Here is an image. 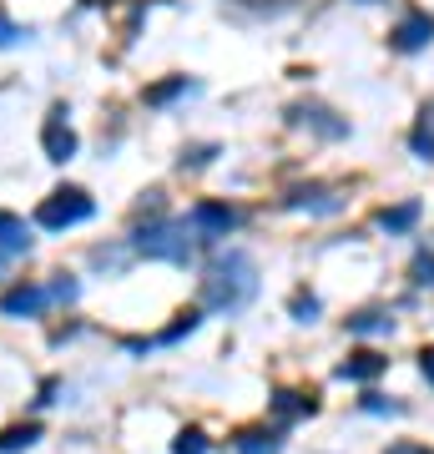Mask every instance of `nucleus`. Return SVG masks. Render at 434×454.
<instances>
[{"label":"nucleus","instance_id":"f257e3e1","mask_svg":"<svg viewBox=\"0 0 434 454\" xmlns=\"http://www.w3.org/2000/svg\"><path fill=\"white\" fill-rule=\"evenodd\" d=\"M257 298V262L242 253V247H227L217 253L202 278V309L217 313H242Z\"/></svg>","mask_w":434,"mask_h":454},{"label":"nucleus","instance_id":"f03ea898","mask_svg":"<svg viewBox=\"0 0 434 454\" xmlns=\"http://www.w3.org/2000/svg\"><path fill=\"white\" fill-rule=\"evenodd\" d=\"M131 253L146 262H178V268H187L197 253V232L187 223H167V217H157V223H146L131 232Z\"/></svg>","mask_w":434,"mask_h":454},{"label":"nucleus","instance_id":"7ed1b4c3","mask_svg":"<svg viewBox=\"0 0 434 454\" xmlns=\"http://www.w3.org/2000/svg\"><path fill=\"white\" fill-rule=\"evenodd\" d=\"M91 217H97V202H91L86 187H56L51 197L36 202V227L41 232H71V227L91 223Z\"/></svg>","mask_w":434,"mask_h":454},{"label":"nucleus","instance_id":"20e7f679","mask_svg":"<svg viewBox=\"0 0 434 454\" xmlns=\"http://www.w3.org/2000/svg\"><path fill=\"white\" fill-rule=\"evenodd\" d=\"M41 152H46V162H56V167H66L81 152L76 127H71V112H66L61 101H56V106L46 112V121H41Z\"/></svg>","mask_w":434,"mask_h":454},{"label":"nucleus","instance_id":"39448f33","mask_svg":"<svg viewBox=\"0 0 434 454\" xmlns=\"http://www.w3.org/2000/svg\"><path fill=\"white\" fill-rule=\"evenodd\" d=\"M182 223L197 232V243H217V238H227V232L242 223V212L227 207V202H212V197H208V202H197V207L182 217Z\"/></svg>","mask_w":434,"mask_h":454},{"label":"nucleus","instance_id":"423d86ee","mask_svg":"<svg viewBox=\"0 0 434 454\" xmlns=\"http://www.w3.org/2000/svg\"><path fill=\"white\" fill-rule=\"evenodd\" d=\"M46 309H56L46 283H16V288L0 293V313L5 318H41Z\"/></svg>","mask_w":434,"mask_h":454},{"label":"nucleus","instance_id":"0eeeda50","mask_svg":"<svg viewBox=\"0 0 434 454\" xmlns=\"http://www.w3.org/2000/svg\"><path fill=\"white\" fill-rule=\"evenodd\" d=\"M36 247V238H31V223H26V217H20V212H5L0 207V258H26V253H31Z\"/></svg>","mask_w":434,"mask_h":454},{"label":"nucleus","instance_id":"6e6552de","mask_svg":"<svg viewBox=\"0 0 434 454\" xmlns=\"http://www.w3.org/2000/svg\"><path fill=\"white\" fill-rule=\"evenodd\" d=\"M434 41V16H424V11H414V16H404L399 26H394V35H389V46L404 51V56H414V51H424Z\"/></svg>","mask_w":434,"mask_h":454},{"label":"nucleus","instance_id":"1a4fd4ad","mask_svg":"<svg viewBox=\"0 0 434 454\" xmlns=\"http://www.w3.org/2000/svg\"><path fill=\"white\" fill-rule=\"evenodd\" d=\"M197 324H202V309H187V313H178V324L162 328L152 343H146V339H127V354H142V348H172V343H182L187 333H197Z\"/></svg>","mask_w":434,"mask_h":454},{"label":"nucleus","instance_id":"9d476101","mask_svg":"<svg viewBox=\"0 0 434 454\" xmlns=\"http://www.w3.org/2000/svg\"><path fill=\"white\" fill-rule=\"evenodd\" d=\"M283 450V424H257V429H238L233 434V454H278Z\"/></svg>","mask_w":434,"mask_h":454},{"label":"nucleus","instance_id":"9b49d317","mask_svg":"<svg viewBox=\"0 0 434 454\" xmlns=\"http://www.w3.org/2000/svg\"><path fill=\"white\" fill-rule=\"evenodd\" d=\"M384 364H389V358H379V354L364 348V354H354V358H343V364H338V379H343V384H369V379L384 373Z\"/></svg>","mask_w":434,"mask_h":454},{"label":"nucleus","instance_id":"f8f14e48","mask_svg":"<svg viewBox=\"0 0 434 454\" xmlns=\"http://www.w3.org/2000/svg\"><path fill=\"white\" fill-rule=\"evenodd\" d=\"M41 419H20V424H11L5 434H0V454H26L31 444H41Z\"/></svg>","mask_w":434,"mask_h":454},{"label":"nucleus","instance_id":"ddd939ff","mask_svg":"<svg viewBox=\"0 0 434 454\" xmlns=\"http://www.w3.org/2000/svg\"><path fill=\"white\" fill-rule=\"evenodd\" d=\"M313 409H319V399H313V394H298V389H278L273 394V414L283 424H288V419H308Z\"/></svg>","mask_w":434,"mask_h":454},{"label":"nucleus","instance_id":"4468645a","mask_svg":"<svg viewBox=\"0 0 434 454\" xmlns=\"http://www.w3.org/2000/svg\"><path fill=\"white\" fill-rule=\"evenodd\" d=\"M328 116H334V112H323V106H313V101H308V106H293L288 121H298V127H304V121H313L323 137H343V131H349V121H328Z\"/></svg>","mask_w":434,"mask_h":454},{"label":"nucleus","instance_id":"2eb2a0df","mask_svg":"<svg viewBox=\"0 0 434 454\" xmlns=\"http://www.w3.org/2000/svg\"><path fill=\"white\" fill-rule=\"evenodd\" d=\"M187 91H193V82H187V76H167V82L146 86V91H142V101H146V106H172V101H178V97H187Z\"/></svg>","mask_w":434,"mask_h":454},{"label":"nucleus","instance_id":"dca6fc26","mask_svg":"<svg viewBox=\"0 0 434 454\" xmlns=\"http://www.w3.org/2000/svg\"><path fill=\"white\" fill-rule=\"evenodd\" d=\"M414 223H419V202H399V207L379 212V227H384V232H409Z\"/></svg>","mask_w":434,"mask_h":454},{"label":"nucleus","instance_id":"f3484780","mask_svg":"<svg viewBox=\"0 0 434 454\" xmlns=\"http://www.w3.org/2000/svg\"><path fill=\"white\" fill-rule=\"evenodd\" d=\"M389 328H394L389 313H354V318H349V333H359V339H369V333H389Z\"/></svg>","mask_w":434,"mask_h":454},{"label":"nucleus","instance_id":"a211bd4d","mask_svg":"<svg viewBox=\"0 0 434 454\" xmlns=\"http://www.w3.org/2000/svg\"><path fill=\"white\" fill-rule=\"evenodd\" d=\"M409 152H414L419 162H434V127H430V112H424V121H419L414 137H409Z\"/></svg>","mask_w":434,"mask_h":454},{"label":"nucleus","instance_id":"6ab92c4d","mask_svg":"<svg viewBox=\"0 0 434 454\" xmlns=\"http://www.w3.org/2000/svg\"><path fill=\"white\" fill-rule=\"evenodd\" d=\"M46 288H51V303H56V309H61V303H76V298H81V283H76L71 273H56Z\"/></svg>","mask_w":434,"mask_h":454},{"label":"nucleus","instance_id":"aec40b11","mask_svg":"<svg viewBox=\"0 0 434 454\" xmlns=\"http://www.w3.org/2000/svg\"><path fill=\"white\" fill-rule=\"evenodd\" d=\"M31 35V26H20V20H11V11L0 5V46H20Z\"/></svg>","mask_w":434,"mask_h":454},{"label":"nucleus","instance_id":"412c9836","mask_svg":"<svg viewBox=\"0 0 434 454\" xmlns=\"http://www.w3.org/2000/svg\"><path fill=\"white\" fill-rule=\"evenodd\" d=\"M172 454H208V434H202V429H182V434L172 439Z\"/></svg>","mask_w":434,"mask_h":454},{"label":"nucleus","instance_id":"4be33fe9","mask_svg":"<svg viewBox=\"0 0 434 454\" xmlns=\"http://www.w3.org/2000/svg\"><path fill=\"white\" fill-rule=\"evenodd\" d=\"M288 313H293V324H313V318H319V298H313V293H298L288 303Z\"/></svg>","mask_w":434,"mask_h":454},{"label":"nucleus","instance_id":"5701e85b","mask_svg":"<svg viewBox=\"0 0 434 454\" xmlns=\"http://www.w3.org/2000/svg\"><path fill=\"white\" fill-rule=\"evenodd\" d=\"M364 414H399V404L384 394H364Z\"/></svg>","mask_w":434,"mask_h":454},{"label":"nucleus","instance_id":"b1692460","mask_svg":"<svg viewBox=\"0 0 434 454\" xmlns=\"http://www.w3.org/2000/svg\"><path fill=\"white\" fill-rule=\"evenodd\" d=\"M212 152H217V146H197V152H182V172H187V167H208L212 162Z\"/></svg>","mask_w":434,"mask_h":454},{"label":"nucleus","instance_id":"393cba45","mask_svg":"<svg viewBox=\"0 0 434 454\" xmlns=\"http://www.w3.org/2000/svg\"><path fill=\"white\" fill-rule=\"evenodd\" d=\"M56 394H61V379H46V384H41V394H36V414L56 404Z\"/></svg>","mask_w":434,"mask_h":454},{"label":"nucleus","instance_id":"a878e982","mask_svg":"<svg viewBox=\"0 0 434 454\" xmlns=\"http://www.w3.org/2000/svg\"><path fill=\"white\" fill-rule=\"evenodd\" d=\"M384 454H430V444H419V439H399V444H389Z\"/></svg>","mask_w":434,"mask_h":454},{"label":"nucleus","instance_id":"bb28decb","mask_svg":"<svg viewBox=\"0 0 434 454\" xmlns=\"http://www.w3.org/2000/svg\"><path fill=\"white\" fill-rule=\"evenodd\" d=\"M414 283H434V258H419L414 262Z\"/></svg>","mask_w":434,"mask_h":454},{"label":"nucleus","instance_id":"cd10ccee","mask_svg":"<svg viewBox=\"0 0 434 454\" xmlns=\"http://www.w3.org/2000/svg\"><path fill=\"white\" fill-rule=\"evenodd\" d=\"M419 369H424V379H430V384H434V343H430V348H424V354H419Z\"/></svg>","mask_w":434,"mask_h":454},{"label":"nucleus","instance_id":"c85d7f7f","mask_svg":"<svg viewBox=\"0 0 434 454\" xmlns=\"http://www.w3.org/2000/svg\"><path fill=\"white\" fill-rule=\"evenodd\" d=\"M5 268H11V258H0V273H5Z\"/></svg>","mask_w":434,"mask_h":454},{"label":"nucleus","instance_id":"c756f323","mask_svg":"<svg viewBox=\"0 0 434 454\" xmlns=\"http://www.w3.org/2000/svg\"><path fill=\"white\" fill-rule=\"evenodd\" d=\"M364 5H374V0H364Z\"/></svg>","mask_w":434,"mask_h":454}]
</instances>
